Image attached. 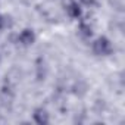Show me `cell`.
Segmentation results:
<instances>
[{
  "label": "cell",
  "mask_w": 125,
  "mask_h": 125,
  "mask_svg": "<svg viewBox=\"0 0 125 125\" xmlns=\"http://www.w3.org/2000/svg\"><path fill=\"white\" fill-rule=\"evenodd\" d=\"M74 93L77 94V96H84L85 93H87V84L83 81V80H78L77 83H75V85H74Z\"/></svg>",
  "instance_id": "cell-7"
},
{
  "label": "cell",
  "mask_w": 125,
  "mask_h": 125,
  "mask_svg": "<svg viewBox=\"0 0 125 125\" xmlns=\"http://www.w3.org/2000/svg\"><path fill=\"white\" fill-rule=\"evenodd\" d=\"M32 118L34 121L38 124V125H47L50 118H49V112L44 109V107H37L32 113Z\"/></svg>",
  "instance_id": "cell-2"
},
{
  "label": "cell",
  "mask_w": 125,
  "mask_h": 125,
  "mask_svg": "<svg viewBox=\"0 0 125 125\" xmlns=\"http://www.w3.org/2000/svg\"><path fill=\"white\" fill-rule=\"evenodd\" d=\"M35 75H37V80H38V81H43V80H46V77H47V66H46V63H44L43 59H38V60H37Z\"/></svg>",
  "instance_id": "cell-5"
},
{
  "label": "cell",
  "mask_w": 125,
  "mask_h": 125,
  "mask_svg": "<svg viewBox=\"0 0 125 125\" xmlns=\"http://www.w3.org/2000/svg\"><path fill=\"white\" fill-rule=\"evenodd\" d=\"M80 2L83 3V5H85V6H94L96 5V0H80Z\"/></svg>",
  "instance_id": "cell-9"
},
{
  "label": "cell",
  "mask_w": 125,
  "mask_h": 125,
  "mask_svg": "<svg viewBox=\"0 0 125 125\" xmlns=\"http://www.w3.org/2000/svg\"><path fill=\"white\" fill-rule=\"evenodd\" d=\"M78 34L83 38H90L93 35V27L87 22V21H81L80 27H78Z\"/></svg>",
  "instance_id": "cell-4"
},
{
  "label": "cell",
  "mask_w": 125,
  "mask_h": 125,
  "mask_svg": "<svg viewBox=\"0 0 125 125\" xmlns=\"http://www.w3.org/2000/svg\"><path fill=\"white\" fill-rule=\"evenodd\" d=\"M13 25V19L10 16H2V28H12Z\"/></svg>",
  "instance_id": "cell-8"
},
{
  "label": "cell",
  "mask_w": 125,
  "mask_h": 125,
  "mask_svg": "<svg viewBox=\"0 0 125 125\" xmlns=\"http://www.w3.org/2000/svg\"><path fill=\"white\" fill-rule=\"evenodd\" d=\"M18 40L21 41L22 46H31V44L35 41V34H34L32 30H28V28H27V30H24V31L19 34Z\"/></svg>",
  "instance_id": "cell-3"
},
{
  "label": "cell",
  "mask_w": 125,
  "mask_h": 125,
  "mask_svg": "<svg viewBox=\"0 0 125 125\" xmlns=\"http://www.w3.org/2000/svg\"><path fill=\"white\" fill-rule=\"evenodd\" d=\"M0 30H2V15H0Z\"/></svg>",
  "instance_id": "cell-10"
},
{
  "label": "cell",
  "mask_w": 125,
  "mask_h": 125,
  "mask_svg": "<svg viewBox=\"0 0 125 125\" xmlns=\"http://www.w3.org/2000/svg\"><path fill=\"white\" fill-rule=\"evenodd\" d=\"M66 13H68V16H71V18H80L81 16V6L77 3V2H72L71 5H68L66 6Z\"/></svg>",
  "instance_id": "cell-6"
},
{
  "label": "cell",
  "mask_w": 125,
  "mask_h": 125,
  "mask_svg": "<svg viewBox=\"0 0 125 125\" xmlns=\"http://www.w3.org/2000/svg\"><path fill=\"white\" fill-rule=\"evenodd\" d=\"M93 52L99 56H107L113 52V47H112V43L106 37H99L93 43Z\"/></svg>",
  "instance_id": "cell-1"
}]
</instances>
